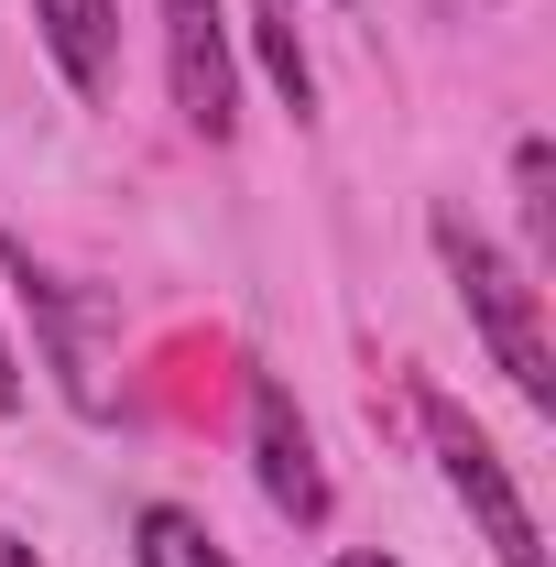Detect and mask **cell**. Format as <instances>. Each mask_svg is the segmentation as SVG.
I'll return each instance as SVG.
<instances>
[{
  "mask_svg": "<svg viewBox=\"0 0 556 567\" xmlns=\"http://www.w3.org/2000/svg\"><path fill=\"white\" fill-rule=\"evenodd\" d=\"M132 567H229V546L208 535V513L142 502V513H132Z\"/></svg>",
  "mask_w": 556,
  "mask_h": 567,
  "instance_id": "8",
  "label": "cell"
},
{
  "mask_svg": "<svg viewBox=\"0 0 556 567\" xmlns=\"http://www.w3.org/2000/svg\"><path fill=\"white\" fill-rule=\"evenodd\" d=\"M0 567H44V557H33V546H22V535H11V524H0Z\"/></svg>",
  "mask_w": 556,
  "mask_h": 567,
  "instance_id": "11",
  "label": "cell"
},
{
  "mask_svg": "<svg viewBox=\"0 0 556 567\" xmlns=\"http://www.w3.org/2000/svg\"><path fill=\"white\" fill-rule=\"evenodd\" d=\"M251 55H262V76H274V99L295 110V121H317V55H306V33H295V0H251Z\"/></svg>",
  "mask_w": 556,
  "mask_h": 567,
  "instance_id": "7",
  "label": "cell"
},
{
  "mask_svg": "<svg viewBox=\"0 0 556 567\" xmlns=\"http://www.w3.org/2000/svg\"><path fill=\"white\" fill-rule=\"evenodd\" d=\"M415 436H425V458H436V481H447V502L481 524L491 557L502 567H546V524H535V502L513 481V458L481 436V415H470L447 382H415Z\"/></svg>",
  "mask_w": 556,
  "mask_h": 567,
  "instance_id": "2",
  "label": "cell"
},
{
  "mask_svg": "<svg viewBox=\"0 0 556 567\" xmlns=\"http://www.w3.org/2000/svg\"><path fill=\"white\" fill-rule=\"evenodd\" d=\"M0 415H22V360H11V339H0Z\"/></svg>",
  "mask_w": 556,
  "mask_h": 567,
  "instance_id": "10",
  "label": "cell"
},
{
  "mask_svg": "<svg viewBox=\"0 0 556 567\" xmlns=\"http://www.w3.org/2000/svg\"><path fill=\"white\" fill-rule=\"evenodd\" d=\"M33 11V44L55 55L76 99H110L121 87V0H22Z\"/></svg>",
  "mask_w": 556,
  "mask_h": 567,
  "instance_id": "6",
  "label": "cell"
},
{
  "mask_svg": "<svg viewBox=\"0 0 556 567\" xmlns=\"http://www.w3.org/2000/svg\"><path fill=\"white\" fill-rule=\"evenodd\" d=\"M546 164H556V153H546V132H524V142H513V197H524V251H535V262L556 251V197H546Z\"/></svg>",
  "mask_w": 556,
  "mask_h": 567,
  "instance_id": "9",
  "label": "cell"
},
{
  "mask_svg": "<svg viewBox=\"0 0 556 567\" xmlns=\"http://www.w3.org/2000/svg\"><path fill=\"white\" fill-rule=\"evenodd\" d=\"M251 481H262V502H274L284 524H328V458H317V425H306V404L284 393L274 371H251Z\"/></svg>",
  "mask_w": 556,
  "mask_h": 567,
  "instance_id": "5",
  "label": "cell"
},
{
  "mask_svg": "<svg viewBox=\"0 0 556 567\" xmlns=\"http://www.w3.org/2000/svg\"><path fill=\"white\" fill-rule=\"evenodd\" d=\"M425 240H436V274L459 295L470 339L491 350V371L546 415L556 404V339H546V295H535V262H513L470 208H425Z\"/></svg>",
  "mask_w": 556,
  "mask_h": 567,
  "instance_id": "1",
  "label": "cell"
},
{
  "mask_svg": "<svg viewBox=\"0 0 556 567\" xmlns=\"http://www.w3.org/2000/svg\"><path fill=\"white\" fill-rule=\"evenodd\" d=\"M339 567H404V557H382V546H349V557Z\"/></svg>",
  "mask_w": 556,
  "mask_h": 567,
  "instance_id": "12",
  "label": "cell"
},
{
  "mask_svg": "<svg viewBox=\"0 0 556 567\" xmlns=\"http://www.w3.org/2000/svg\"><path fill=\"white\" fill-rule=\"evenodd\" d=\"M164 22V99L197 142H229L240 132V22L229 0H153Z\"/></svg>",
  "mask_w": 556,
  "mask_h": 567,
  "instance_id": "4",
  "label": "cell"
},
{
  "mask_svg": "<svg viewBox=\"0 0 556 567\" xmlns=\"http://www.w3.org/2000/svg\"><path fill=\"white\" fill-rule=\"evenodd\" d=\"M0 274H11V306H22V328H33V350L55 371V393H66V415L110 425V371H99V317H110V295L99 284L55 274L44 251H22L11 229H0Z\"/></svg>",
  "mask_w": 556,
  "mask_h": 567,
  "instance_id": "3",
  "label": "cell"
}]
</instances>
